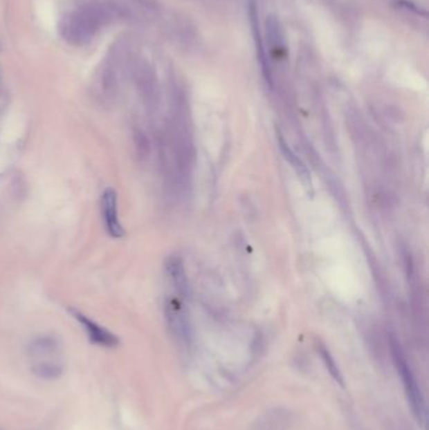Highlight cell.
I'll use <instances>...</instances> for the list:
<instances>
[{
  "label": "cell",
  "mask_w": 429,
  "mask_h": 430,
  "mask_svg": "<svg viewBox=\"0 0 429 430\" xmlns=\"http://www.w3.org/2000/svg\"><path fill=\"white\" fill-rule=\"evenodd\" d=\"M390 348H392L393 359H394L395 368L398 370V374L401 375V384L405 391L410 409L413 411L417 420L421 423L423 420V414H424V402H423L422 393L418 388V382L413 374V370L410 368L407 357L403 353L401 344L395 340L394 337L390 339Z\"/></svg>",
  "instance_id": "1"
},
{
  "label": "cell",
  "mask_w": 429,
  "mask_h": 430,
  "mask_svg": "<svg viewBox=\"0 0 429 430\" xmlns=\"http://www.w3.org/2000/svg\"><path fill=\"white\" fill-rule=\"evenodd\" d=\"M118 191L113 187H107L101 195L100 201L104 230L112 238H122L126 236V230L118 216Z\"/></svg>",
  "instance_id": "2"
},
{
  "label": "cell",
  "mask_w": 429,
  "mask_h": 430,
  "mask_svg": "<svg viewBox=\"0 0 429 430\" xmlns=\"http://www.w3.org/2000/svg\"><path fill=\"white\" fill-rule=\"evenodd\" d=\"M69 312L83 327V330L89 336V340L92 344L98 345V346L107 347V348H113L120 344V340L115 333H111L107 328L97 324L95 319H90L87 315L71 307L69 308Z\"/></svg>",
  "instance_id": "3"
},
{
  "label": "cell",
  "mask_w": 429,
  "mask_h": 430,
  "mask_svg": "<svg viewBox=\"0 0 429 430\" xmlns=\"http://www.w3.org/2000/svg\"><path fill=\"white\" fill-rule=\"evenodd\" d=\"M165 272L175 291L184 296L188 290V278L181 259L175 256L167 258L165 262Z\"/></svg>",
  "instance_id": "4"
},
{
  "label": "cell",
  "mask_w": 429,
  "mask_h": 430,
  "mask_svg": "<svg viewBox=\"0 0 429 430\" xmlns=\"http://www.w3.org/2000/svg\"><path fill=\"white\" fill-rule=\"evenodd\" d=\"M249 17H250V23H252L253 35H255V42H256L257 57H258L259 63H261L264 78L267 80V82H270L271 84L270 67L267 66V58H266V55H264L262 39H261V33H259V26H258V13H257L256 0H250V4H249Z\"/></svg>",
  "instance_id": "5"
},
{
  "label": "cell",
  "mask_w": 429,
  "mask_h": 430,
  "mask_svg": "<svg viewBox=\"0 0 429 430\" xmlns=\"http://www.w3.org/2000/svg\"><path fill=\"white\" fill-rule=\"evenodd\" d=\"M277 140H278V146H280V150L284 155V159L287 160L290 162L291 167L295 169V171L298 173L302 183L309 184V187H310L311 185V179H310V173H309L306 165L301 161L298 155L292 151V149L287 145L286 140L284 139V136L281 133H277Z\"/></svg>",
  "instance_id": "6"
},
{
  "label": "cell",
  "mask_w": 429,
  "mask_h": 430,
  "mask_svg": "<svg viewBox=\"0 0 429 430\" xmlns=\"http://www.w3.org/2000/svg\"><path fill=\"white\" fill-rule=\"evenodd\" d=\"M60 341L53 336H39L29 344L28 351L32 356H47L60 351Z\"/></svg>",
  "instance_id": "7"
},
{
  "label": "cell",
  "mask_w": 429,
  "mask_h": 430,
  "mask_svg": "<svg viewBox=\"0 0 429 430\" xmlns=\"http://www.w3.org/2000/svg\"><path fill=\"white\" fill-rule=\"evenodd\" d=\"M318 353L321 356L322 361H324L326 370L329 371V374L331 375L332 379L338 382L339 385H341V386H344V377L340 373V368L336 365V361L334 360V357H332L331 353L329 351V348L324 344L318 342Z\"/></svg>",
  "instance_id": "8"
},
{
  "label": "cell",
  "mask_w": 429,
  "mask_h": 430,
  "mask_svg": "<svg viewBox=\"0 0 429 430\" xmlns=\"http://www.w3.org/2000/svg\"><path fill=\"white\" fill-rule=\"evenodd\" d=\"M33 374L37 375L41 379L46 380H53L58 379L63 373V368L60 364L57 362H51V361H44V362H38L32 368Z\"/></svg>",
  "instance_id": "9"
}]
</instances>
